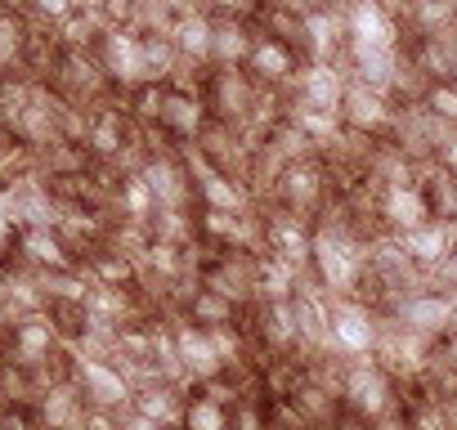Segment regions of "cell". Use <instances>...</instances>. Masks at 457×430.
<instances>
[{
	"label": "cell",
	"instance_id": "obj_1",
	"mask_svg": "<svg viewBox=\"0 0 457 430\" xmlns=\"http://www.w3.org/2000/svg\"><path fill=\"white\" fill-rule=\"evenodd\" d=\"M202 99L211 108L215 121H228V126H243L252 130L256 126V103H261V81L243 68V63H220L206 72L202 81ZM256 135V130H252ZM261 139V135H256Z\"/></svg>",
	"mask_w": 457,
	"mask_h": 430
},
{
	"label": "cell",
	"instance_id": "obj_2",
	"mask_svg": "<svg viewBox=\"0 0 457 430\" xmlns=\"http://www.w3.org/2000/svg\"><path fill=\"white\" fill-rule=\"evenodd\" d=\"M341 408L354 417V421H377L381 412L399 408V381L368 354V359H350L345 363V376H341Z\"/></svg>",
	"mask_w": 457,
	"mask_h": 430
},
{
	"label": "cell",
	"instance_id": "obj_3",
	"mask_svg": "<svg viewBox=\"0 0 457 430\" xmlns=\"http://www.w3.org/2000/svg\"><path fill=\"white\" fill-rule=\"evenodd\" d=\"M332 193L337 188H332V175H328L323 157H301V161H287L283 166V175H278V184H274V193H270L265 206H283L292 215L314 220V215L332 202Z\"/></svg>",
	"mask_w": 457,
	"mask_h": 430
},
{
	"label": "cell",
	"instance_id": "obj_4",
	"mask_svg": "<svg viewBox=\"0 0 457 430\" xmlns=\"http://www.w3.org/2000/svg\"><path fill=\"white\" fill-rule=\"evenodd\" d=\"M328 336H332V354L368 359L377 345V310L359 296H328Z\"/></svg>",
	"mask_w": 457,
	"mask_h": 430
},
{
	"label": "cell",
	"instance_id": "obj_5",
	"mask_svg": "<svg viewBox=\"0 0 457 430\" xmlns=\"http://www.w3.org/2000/svg\"><path fill=\"white\" fill-rule=\"evenodd\" d=\"M243 68H247L261 86H270V90H292L296 77L305 72V54H301L296 45H287V41H274V37H261V32H256L252 54H247Z\"/></svg>",
	"mask_w": 457,
	"mask_h": 430
},
{
	"label": "cell",
	"instance_id": "obj_6",
	"mask_svg": "<svg viewBox=\"0 0 457 430\" xmlns=\"http://www.w3.org/2000/svg\"><path fill=\"white\" fill-rule=\"evenodd\" d=\"M211 121V108L202 99V90H179V86H162V117L157 130L170 144H193L202 135V126Z\"/></svg>",
	"mask_w": 457,
	"mask_h": 430
},
{
	"label": "cell",
	"instance_id": "obj_7",
	"mask_svg": "<svg viewBox=\"0 0 457 430\" xmlns=\"http://www.w3.org/2000/svg\"><path fill=\"white\" fill-rule=\"evenodd\" d=\"M390 117H395V99H390L386 90H372V86H363V81H345V95H341V126L381 139V135L390 130Z\"/></svg>",
	"mask_w": 457,
	"mask_h": 430
},
{
	"label": "cell",
	"instance_id": "obj_8",
	"mask_svg": "<svg viewBox=\"0 0 457 430\" xmlns=\"http://www.w3.org/2000/svg\"><path fill=\"white\" fill-rule=\"evenodd\" d=\"M377 220L386 234H408L421 220H430V202L421 193V184H386L377 188Z\"/></svg>",
	"mask_w": 457,
	"mask_h": 430
},
{
	"label": "cell",
	"instance_id": "obj_9",
	"mask_svg": "<svg viewBox=\"0 0 457 430\" xmlns=\"http://www.w3.org/2000/svg\"><path fill=\"white\" fill-rule=\"evenodd\" d=\"M390 314H395L408 332H421V336H430V341L448 336V327H453V301H448V296H439V292H430V287H421V292L403 296Z\"/></svg>",
	"mask_w": 457,
	"mask_h": 430
},
{
	"label": "cell",
	"instance_id": "obj_10",
	"mask_svg": "<svg viewBox=\"0 0 457 430\" xmlns=\"http://www.w3.org/2000/svg\"><path fill=\"white\" fill-rule=\"evenodd\" d=\"M252 41H256L252 19H238V14L211 19V68H220V63H247Z\"/></svg>",
	"mask_w": 457,
	"mask_h": 430
},
{
	"label": "cell",
	"instance_id": "obj_11",
	"mask_svg": "<svg viewBox=\"0 0 457 430\" xmlns=\"http://www.w3.org/2000/svg\"><path fill=\"white\" fill-rule=\"evenodd\" d=\"M403 238V247H408V256L421 265V269H430L439 256H448L453 247H457V229L448 225V220H421L417 229H408V234H399Z\"/></svg>",
	"mask_w": 457,
	"mask_h": 430
},
{
	"label": "cell",
	"instance_id": "obj_12",
	"mask_svg": "<svg viewBox=\"0 0 457 430\" xmlns=\"http://www.w3.org/2000/svg\"><path fill=\"white\" fill-rule=\"evenodd\" d=\"M166 37L175 41L179 59H193V63L211 68V14H202V10H184V14H175V23H170Z\"/></svg>",
	"mask_w": 457,
	"mask_h": 430
},
{
	"label": "cell",
	"instance_id": "obj_13",
	"mask_svg": "<svg viewBox=\"0 0 457 430\" xmlns=\"http://www.w3.org/2000/svg\"><path fill=\"white\" fill-rule=\"evenodd\" d=\"M184 318L197 327H224V323H238V305L206 283H193V292L184 296Z\"/></svg>",
	"mask_w": 457,
	"mask_h": 430
},
{
	"label": "cell",
	"instance_id": "obj_14",
	"mask_svg": "<svg viewBox=\"0 0 457 430\" xmlns=\"http://www.w3.org/2000/svg\"><path fill=\"white\" fill-rule=\"evenodd\" d=\"M228 408L211 385H193V394L184 399V417H179V430H228Z\"/></svg>",
	"mask_w": 457,
	"mask_h": 430
},
{
	"label": "cell",
	"instance_id": "obj_15",
	"mask_svg": "<svg viewBox=\"0 0 457 430\" xmlns=\"http://www.w3.org/2000/svg\"><path fill=\"white\" fill-rule=\"evenodd\" d=\"M28 50V28L19 23V14H0V68L14 63Z\"/></svg>",
	"mask_w": 457,
	"mask_h": 430
},
{
	"label": "cell",
	"instance_id": "obj_16",
	"mask_svg": "<svg viewBox=\"0 0 457 430\" xmlns=\"http://www.w3.org/2000/svg\"><path fill=\"white\" fill-rule=\"evenodd\" d=\"M421 103H426L439 121L457 126V81H448V77H444V81H435V86L426 90V99H421Z\"/></svg>",
	"mask_w": 457,
	"mask_h": 430
},
{
	"label": "cell",
	"instance_id": "obj_17",
	"mask_svg": "<svg viewBox=\"0 0 457 430\" xmlns=\"http://www.w3.org/2000/svg\"><path fill=\"white\" fill-rule=\"evenodd\" d=\"M426 287L430 292H439V296H457V247L448 252V256H439L430 269H426Z\"/></svg>",
	"mask_w": 457,
	"mask_h": 430
},
{
	"label": "cell",
	"instance_id": "obj_18",
	"mask_svg": "<svg viewBox=\"0 0 457 430\" xmlns=\"http://www.w3.org/2000/svg\"><path fill=\"white\" fill-rule=\"evenodd\" d=\"M368 426H372V430H412V426H408L403 403H399V408H390V412H381V417H377V421H368Z\"/></svg>",
	"mask_w": 457,
	"mask_h": 430
},
{
	"label": "cell",
	"instance_id": "obj_19",
	"mask_svg": "<svg viewBox=\"0 0 457 430\" xmlns=\"http://www.w3.org/2000/svg\"><path fill=\"white\" fill-rule=\"evenodd\" d=\"M435 354H439V359H444V363H448V368L457 372V332H448V336H439V345H435Z\"/></svg>",
	"mask_w": 457,
	"mask_h": 430
},
{
	"label": "cell",
	"instance_id": "obj_20",
	"mask_svg": "<svg viewBox=\"0 0 457 430\" xmlns=\"http://www.w3.org/2000/svg\"><path fill=\"white\" fill-rule=\"evenodd\" d=\"M341 430H372V426H363V421H345Z\"/></svg>",
	"mask_w": 457,
	"mask_h": 430
}]
</instances>
